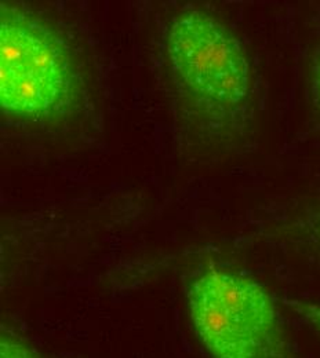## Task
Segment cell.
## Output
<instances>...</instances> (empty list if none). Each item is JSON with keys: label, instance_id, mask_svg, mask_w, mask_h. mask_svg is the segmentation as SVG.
I'll return each instance as SVG.
<instances>
[{"label": "cell", "instance_id": "obj_5", "mask_svg": "<svg viewBox=\"0 0 320 358\" xmlns=\"http://www.w3.org/2000/svg\"><path fill=\"white\" fill-rule=\"evenodd\" d=\"M288 309H291L297 317L315 334L320 339V305L307 301L288 299L284 302Z\"/></svg>", "mask_w": 320, "mask_h": 358}, {"label": "cell", "instance_id": "obj_6", "mask_svg": "<svg viewBox=\"0 0 320 358\" xmlns=\"http://www.w3.org/2000/svg\"><path fill=\"white\" fill-rule=\"evenodd\" d=\"M311 94L315 106L320 110V50L312 62L311 69Z\"/></svg>", "mask_w": 320, "mask_h": 358}, {"label": "cell", "instance_id": "obj_3", "mask_svg": "<svg viewBox=\"0 0 320 358\" xmlns=\"http://www.w3.org/2000/svg\"><path fill=\"white\" fill-rule=\"evenodd\" d=\"M195 338L211 358H298L277 305L257 280L207 262L186 281Z\"/></svg>", "mask_w": 320, "mask_h": 358}, {"label": "cell", "instance_id": "obj_4", "mask_svg": "<svg viewBox=\"0 0 320 358\" xmlns=\"http://www.w3.org/2000/svg\"><path fill=\"white\" fill-rule=\"evenodd\" d=\"M0 358H46L29 341L6 325L0 328Z\"/></svg>", "mask_w": 320, "mask_h": 358}, {"label": "cell", "instance_id": "obj_7", "mask_svg": "<svg viewBox=\"0 0 320 358\" xmlns=\"http://www.w3.org/2000/svg\"><path fill=\"white\" fill-rule=\"evenodd\" d=\"M307 231L308 234L320 244V211L319 213H315L314 215H311V218L308 220L307 222Z\"/></svg>", "mask_w": 320, "mask_h": 358}, {"label": "cell", "instance_id": "obj_2", "mask_svg": "<svg viewBox=\"0 0 320 358\" xmlns=\"http://www.w3.org/2000/svg\"><path fill=\"white\" fill-rule=\"evenodd\" d=\"M85 83L71 47L50 22L17 3L0 6V106L32 122H54L83 105Z\"/></svg>", "mask_w": 320, "mask_h": 358}, {"label": "cell", "instance_id": "obj_1", "mask_svg": "<svg viewBox=\"0 0 320 358\" xmlns=\"http://www.w3.org/2000/svg\"><path fill=\"white\" fill-rule=\"evenodd\" d=\"M166 58L186 116L218 138L243 134L251 119L253 78L246 48L228 27L199 8L170 22Z\"/></svg>", "mask_w": 320, "mask_h": 358}]
</instances>
